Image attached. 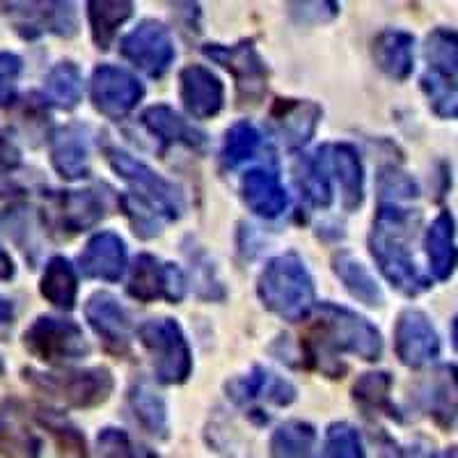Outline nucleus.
Listing matches in <instances>:
<instances>
[{"mask_svg": "<svg viewBox=\"0 0 458 458\" xmlns=\"http://www.w3.org/2000/svg\"><path fill=\"white\" fill-rule=\"evenodd\" d=\"M417 220L420 216L408 208H399L396 204H383L369 236L371 255L378 261L383 276L406 296H417L431 286V282L417 271V264L408 248L411 236L415 234L412 227Z\"/></svg>", "mask_w": 458, "mask_h": 458, "instance_id": "f257e3e1", "label": "nucleus"}, {"mask_svg": "<svg viewBox=\"0 0 458 458\" xmlns=\"http://www.w3.org/2000/svg\"><path fill=\"white\" fill-rule=\"evenodd\" d=\"M310 346L314 355L321 353V358L328 360L337 351H349L367 362H374L383 353L380 333L367 318L330 302H323L321 308H317Z\"/></svg>", "mask_w": 458, "mask_h": 458, "instance_id": "f03ea898", "label": "nucleus"}, {"mask_svg": "<svg viewBox=\"0 0 458 458\" xmlns=\"http://www.w3.org/2000/svg\"><path fill=\"white\" fill-rule=\"evenodd\" d=\"M264 305L286 321H298L314 302V282L296 255H280L268 261L259 277Z\"/></svg>", "mask_w": 458, "mask_h": 458, "instance_id": "7ed1b4c3", "label": "nucleus"}, {"mask_svg": "<svg viewBox=\"0 0 458 458\" xmlns=\"http://www.w3.org/2000/svg\"><path fill=\"white\" fill-rule=\"evenodd\" d=\"M138 335L154 360L161 383H183L191 376L193 360L179 323L172 318H149L138 328Z\"/></svg>", "mask_w": 458, "mask_h": 458, "instance_id": "20e7f679", "label": "nucleus"}, {"mask_svg": "<svg viewBox=\"0 0 458 458\" xmlns=\"http://www.w3.org/2000/svg\"><path fill=\"white\" fill-rule=\"evenodd\" d=\"M108 158L114 172L122 174L131 186L136 188L138 202H147L151 208H158V214L167 216V218H177L182 214V195H179V191L170 182L158 177L151 167H147L145 163L120 149H110Z\"/></svg>", "mask_w": 458, "mask_h": 458, "instance_id": "39448f33", "label": "nucleus"}, {"mask_svg": "<svg viewBox=\"0 0 458 458\" xmlns=\"http://www.w3.org/2000/svg\"><path fill=\"white\" fill-rule=\"evenodd\" d=\"M26 349L44 362H64L88 355L89 346L83 330L72 321L42 317L26 330Z\"/></svg>", "mask_w": 458, "mask_h": 458, "instance_id": "423d86ee", "label": "nucleus"}, {"mask_svg": "<svg viewBox=\"0 0 458 458\" xmlns=\"http://www.w3.org/2000/svg\"><path fill=\"white\" fill-rule=\"evenodd\" d=\"M26 380H32L35 386L44 387L48 394L60 396L69 406H97L108 399L113 390V378L108 369H88L72 371V374H35L26 371Z\"/></svg>", "mask_w": 458, "mask_h": 458, "instance_id": "0eeeda50", "label": "nucleus"}, {"mask_svg": "<svg viewBox=\"0 0 458 458\" xmlns=\"http://www.w3.org/2000/svg\"><path fill=\"white\" fill-rule=\"evenodd\" d=\"M5 16L19 35L35 39L44 32L72 37L79 30V19L72 3H5Z\"/></svg>", "mask_w": 458, "mask_h": 458, "instance_id": "6e6552de", "label": "nucleus"}, {"mask_svg": "<svg viewBox=\"0 0 458 458\" xmlns=\"http://www.w3.org/2000/svg\"><path fill=\"white\" fill-rule=\"evenodd\" d=\"M122 55L149 76H163L174 60V44L165 26L142 21L122 39Z\"/></svg>", "mask_w": 458, "mask_h": 458, "instance_id": "1a4fd4ad", "label": "nucleus"}, {"mask_svg": "<svg viewBox=\"0 0 458 458\" xmlns=\"http://www.w3.org/2000/svg\"><path fill=\"white\" fill-rule=\"evenodd\" d=\"M142 99L140 81L126 69L101 64L92 76V101L94 108L110 120H120L136 108Z\"/></svg>", "mask_w": 458, "mask_h": 458, "instance_id": "9d476101", "label": "nucleus"}, {"mask_svg": "<svg viewBox=\"0 0 458 458\" xmlns=\"http://www.w3.org/2000/svg\"><path fill=\"white\" fill-rule=\"evenodd\" d=\"M394 346L401 362L411 369L431 365L440 355V337L427 314L420 310H406L401 314L394 330Z\"/></svg>", "mask_w": 458, "mask_h": 458, "instance_id": "9b49d317", "label": "nucleus"}, {"mask_svg": "<svg viewBox=\"0 0 458 458\" xmlns=\"http://www.w3.org/2000/svg\"><path fill=\"white\" fill-rule=\"evenodd\" d=\"M186 280L174 264H161L157 257L140 255L131 268L129 293L142 302H151L157 298L182 301Z\"/></svg>", "mask_w": 458, "mask_h": 458, "instance_id": "f8f14e48", "label": "nucleus"}, {"mask_svg": "<svg viewBox=\"0 0 458 458\" xmlns=\"http://www.w3.org/2000/svg\"><path fill=\"white\" fill-rule=\"evenodd\" d=\"M417 403L437 427L449 428L458 415V367L440 365L417 386Z\"/></svg>", "mask_w": 458, "mask_h": 458, "instance_id": "ddd939ff", "label": "nucleus"}, {"mask_svg": "<svg viewBox=\"0 0 458 458\" xmlns=\"http://www.w3.org/2000/svg\"><path fill=\"white\" fill-rule=\"evenodd\" d=\"M207 57L223 64L225 69L234 73L236 83H239L241 94L245 99H257L266 89V64L261 63V57L257 55L252 42H241L236 47H220V44H211L204 48Z\"/></svg>", "mask_w": 458, "mask_h": 458, "instance_id": "4468645a", "label": "nucleus"}, {"mask_svg": "<svg viewBox=\"0 0 458 458\" xmlns=\"http://www.w3.org/2000/svg\"><path fill=\"white\" fill-rule=\"evenodd\" d=\"M225 99L223 83L202 64H191L182 72V101L198 120H208L220 113Z\"/></svg>", "mask_w": 458, "mask_h": 458, "instance_id": "2eb2a0df", "label": "nucleus"}, {"mask_svg": "<svg viewBox=\"0 0 458 458\" xmlns=\"http://www.w3.org/2000/svg\"><path fill=\"white\" fill-rule=\"evenodd\" d=\"M89 326L97 330L108 349L126 351L131 342V318L117 298L110 293H94L85 308Z\"/></svg>", "mask_w": 458, "mask_h": 458, "instance_id": "dca6fc26", "label": "nucleus"}, {"mask_svg": "<svg viewBox=\"0 0 458 458\" xmlns=\"http://www.w3.org/2000/svg\"><path fill=\"white\" fill-rule=\"evenodd\" d=\"M81 271L97 280L117 282L126 268V245L113 232H101L94 236L79 257Z\"/></svg>", "mask_w": 458, "mask_h": 458, "instance_id": "f3484780", "label": "nucleus"}, {"mask_svg": "<svg viewBox=\"0 0 458 458\" xmlns=\"http://www.w3.org/2000/svg\"><path fill=\"white\" fill-rule=\"evenodd\" d=\"M428 268L433 277L440 282L449 280L458 266V245H456V220L449 211H440L427 229L424 236Z\"/></svg>", "mask_w": 458, "mask_h": 458, "instance_id": "a211bd4d", "label": "nucleus"}, {"mask_svg": "<svg viewBox=\"0 0 458 458\" xmlns=\"http://www.w3.org/2000/svg\"><path fill=\"white\" fill-rule=\"evenodd\" d=\"M142 122L163 142H170V145L177 142V145H186L198 151L207 147V133L195 129L193 124H188L182 114H177L167 106H151V108H147L145 114H142Z\"/></svg>", "mask_w": 458, "mask_h": 458, "instance_id": "6ab92c4d", "label": "nucleus"}, {"mask_svg": "<svg viewBox=\"0 0 458 458\" xmlns=\"http://www.w3.org/2000/svg\"><path fill=\"white\" fill-rule=\"evenodd\" d=\"M241 191H243L245 204L264 218H277L289 204L284 188L271 172L250 170L241 182Z\"/></svg>", "mask_w": 458, "mask_h": 458, "instance_id": "aec40b11", "label": "nucleus"}, {"mask_svg": "<svg viewBox=\"0 0 458 458\" xmlns=\"http://www.w3.org/2000/svg\"><path fill=\"white\" fill-rule=\"evenodd\" d=\"M374 57L387 76L406 81L415 67V39L403 30H387L376 39Z\"/></svg>", "mask_w": 458, "mask_h": 458, "instance_id": "412c9836", "label": "nucleus"}, {"mask_svg": "<svg viewBox=\"0 0 458 458\" xmlns=\"http://www.w3.org/2000/svg\"><path fill=\"white\" fill-rule=\"evenodd\" d=\"M227 392L239 403H248V401L257 399V396H266V399L277 403V406H286V403H292L296 399V390L286 380L276 378V376L259 369V367L250 376L232 380L227 386Z\"/></svg>", "mask_w": 458, "mask_h": 458, "instance_id": "4be33fe9", "label": "nucleus"}, {"mask_svg": "<svg viewBox=\"0 0 458 458\" xmlns=\"http://www.w3.org/2000/svg\"><path fill=\"white\" fill-rule=\"evenodd\" d=\"M318 114L321 110L314 104H305V101H282L273 113L277 131L280 136L292 147L305 145L312 138L314 129H317Z\"/></svg>", "mask_w": 458, "mask_h": 458, "instance_id": "5701e85b", "label": "nucleus"}, {"mask_svg": "<svg viewBox=\"0 0 458 458\" xmlns=\"http://www.w3.org/2000/svg\"><path fill=\"white\" fill-rule=\"evenodd\" d=\"M53 165L64 179H81L88 174V142L76 126L63 129L53 140Z\"/></svg>", "mask_w": 458, "mask_h": 458, "instance_id": "b1692460", "label": "nucleus"}, {"mask_svg": "<svg viewBox=\"0 0 458 458\" xmlns=\"http://www.w3.org/2000/svg\"><path fill=\"white\" fill-rule=\"evenodd\" d=\"M273 458H321L317 431L305 422H286L273 433Z\"/></svg>", "mask_w": 458, "mask_h": 458, "instance_id": "393cba45", "label": "nucleus"}, {"mask_svg": "<svg viewBox=\"0 0 458 458\" xmlns=\"http://www.w3.org/2000/svg\"><path fill=\"white\" fill-rule=\"evenodd\" d=\"M328 161L335 174H337L339 183H342L346 208H358L360 202H362V182H365V174H362V163H360L355 149L349 145L330 147Z\"/></svg>", "mask_w": 458, "mask_h": 458, "instance_id": "a878e982", "label": "nucleus"}, {"mask_svg": "<svg viewBox=\"0 0 458 458\" xmlns=\"http://www.w3.org/2000/svg\"><path fill=\"white\" fill-rule=\"evenodd\" d=\"M76 292H79V280L73 266L64 257H53L42 277V296L55 308L72 310L76 302Z\"/></svg>", "mask_w": 458, "mask_h": 458, "instance_id": "bb28decb", "label": "nucleus"}, {"mask_svg": "<svg viewBox=\"0 0 458 458\" xmlns=\"http://www.w3.org/2000/svg\"><path fill=\"white\" fill-rule=\"evenodd\" d=\"M335 273L344 282V286L349 289L351 296L358 298L360 302H365L369 308L383 305V293H380L376 280L369 276L365 266L360 264L358 259H353L349 252H339L335 257Z\"/></svg>", "mask_w": 458, "mask_h": 458, "instance_id": "cd10ccee", "label": "nucleus"}, {"mask_svg": "<svg viewBox=\"0 0 458 458\" xmlns=\"http://www.w3.org/2000/svg\"><path fill=\"white\" fill-rule=\"evenodd\" d=\"M44 92L60 108H76L81 97H83V79H81V72L72 63L57 64V67H53L48 72L47 81H44Z\"/></svg>", "mask_w": 458, "mask_h": 458, "instance_id": "c85d7f7f", "label": "nucleus"}, {"mask_svg": "<svg viewBox=\"0 0 458 458\" xmlns=\"http://www.w3.org/2000/svg\"><path fill=\"white\" fill-rule=\"evenodd\" d=\"M129 403L133 408V415H136L138 422L151 433V436H167V415H165V403H163L161 396L151 390L149 386L140 383V386H133L129 394Z\"/></svg>", "mask_w": 458, "mask_h": 458, "instance_id": "c756f323", "label": "nucleus"}, {"mask_svg": "<svg viewBox=\"0 0 458 458\" xmlns=\"http://www.w3.org/2000/svg\"><path fill=\"white\" fill-rule=\"evenodd\" d=\"M424 57L436 73L443 76H458V32L452 28H436L427 37Z\"/></svg>", "mask_w": 458, "mask_h": 458, "instance_id": "7c9ffc66", "label": "nucleus"}, {"mask_svg": "<svg viewBox=\"0 0 458 458\" xmlns=\"http://www.w3.org/2000/svg\"><path fill=\"white\" fill-rule=\"evenodd\" d=\"M89 23H92L94 42L99 48H108L114 32L133 14L131 3H89Z\"/></svg>", "mask_w": 458, "mask_h": 458, "instance_id": "2f4dec72", "label": "nucleus"}, {"mask_svg": "<svg viewBox=\"0 0 458 458\" xmlns=\"http://www.w3.org/2000/svg\"><path fill=\"white\" fill-rule=\"evenodd\" d=\"M422 89L433 113L443 120H458V83L443 73L428 72L422 76Z\"/></svg>", "mask_w": 458, "mask_h": 458, "instance_id": "473e14b6", "label": "nucleus"}, {"mask_svg": "<svg viewBox=\"0 0 458 458\" xmlns=\"http://www.w3.org/2000/svg\"><path fill=\"white\" fill-rule=\"evenodd\" d=\"M296 179L305 198L314 207H328L333 193H330V183L326 177V165L318 158H301L296 165Z\"/></svg>", "mask_w": 458, "mask_h": 458, "instance_id": "72a5a7b5", "label": "nucleus"}, {"mask_svg": "<svg viewBox=\"0 0 458 458\" xmlns=\"http://www.w3.org/2000/svg\"><path fill=\"white\" fill-rule=\"evenodd\" d=\"M259 147V133L248 122H239L227 131L223 147V163L225 167H236L239 163L252 158V154Z\"/></svg>", "mask_w": 458, "mask_h": 458, "instance_id": "f704fd0d", "label": "nucleus"}, {"mask_svg": "<svg viewBox=\"0 0 458 458\" xmlns=\"http://www.w3.org/2000/svg\"><path fill=\"white\" fill-rule=\"evenodd\" d=\"M390 387L392 378L390 374H365L355 386V401H360L362 406L376 408V411H387L390 417H399L396 408L390 403Z\"/></svg>", "mask_w": 458, "mask_h": 458, "instance_id": "c9c22d12", "label": "nucleus"}, {"mask_svg": "<svg viewBox=\"0 0 458 458\" xmlns=\"http://www.w3.org/2000/svg\"><path fill=\"white\" fill-rule=\"evenodd\" d=\"M67 214H64V218H67V223H72L73 232H79V229H85L89 227V225H94L97 220L101 218V202L92 195V191H85V193H76V195H69L67 198Z\"/></svg>", "mask_w": 458, "mask_h": 458, "instance_id": "e433bc0d", "label": "nucleus"}, {"mask_svg": "<svg viewBox=\"0 0 458 458\" xmlns=\"http://www.w3.org/2000/svg\"><path fill=\"white\" fill-rule=\"evenodd\" d=\"M42 422L47 424L53 431V436H55L60 458H89L88 449H85V437L81 436L72 424H67L64 420H55L53 415L44 417Z\"/></svg>", "mask_w": 458, "mask_h": 458, "instance_id": "4c0bfd02", "label": "nucleus"}, {"mask_svg": "<svg viewBox=\"0 0 458 458\" xmlns=\"http://www.w3.org/2000/svg\"><path fill=\"white\" fill-rule=\"evenodd\" d=\"M330 458H365L360 436L349 424H333L328 431Z\"/></svg>", "mask_w": 458, "mask_h": 458, "instance_id": "58836bf2", "label": "nucleus"}, {"mask_svg": "<svg viewBox=\"0 0 458 458\" xmlns=\"http://www.w3.org/2000/svg\"><path fill=\"white\" fill-rule=\"evenodd\" d=\"M380 195L386 199H392V204L399 199H411L417 198V183L411 174L406 172L394 170V167H386L380 172Z\"/></svg>", "mask_w": 458, "mask_h": 458, "instance_id": "ea45409f", "label": "nucleus"}, {"mask_svg": "<svg viewBox=\"0 0 458 458\" xmlns=\"http://www.w3.org/2000/svg\"><path fill=\"white\" fill-rule=\"evenodd\" d=\"M21 76V57L14 53H0V106L10 104Z\"/></svg>", "mask_w": 458, "mask_h": 458, "instance_id": "a19ab883", "label": "nucleus"}, {"mask_svg": "<svg viewBox=\"0 0 458 458\" xmlns=\"http://www.w3.org/2000/svg\"><path fill=\"white\" fill-rule=\"evenodd\" d=\"M97 445H99L101 458H136L126 433L117 428H104L97 437Z\"/></svg>", "mask_w": 458, "mask_h": 458, "instance_id": "79ce46f5", "label": "nucleus"}, {"mask_svg": "<svg viewBox=\"0 0 458 458\" xmlns=\"http://www.w3.org/2000/svg\"><path fill=\"white\" fill-rule=\"evenodd\" d=\"M28 443H30V437L19 433L7 422H0V454H5L7 458L26 456Z\"/></svg>", "mask_w": 458, "mask_h": 458, "instance_id": "37998d69", "label": "nucleus"}, {"mask_svg": "<svg viewBox=\"0 0 458 458\" xmlns=\"http://www.w3.org/2000/svg\"><path fill=\"white\" fill-rule=\"evenodd\" d=\"M0 163H5V165H14L19 163V149L12 145L10 138L0 136Z\"/></svg>", "mask_w": 458, "mask_h": 458, "instance_id": "c03bdc74", "label": "nucleus"}, {"mask_svg": "<svg viewBox=\"0 0 458 458\" xmlns=\"http://www.w3.org/2000/svg\"><path fill=\"white\" fill-rule=\"evenodd\" d=\"M14 276V264H12L10 255L0 248V280H10Z\"/></svg>", "mask_w": 458, "mask_h": 458, "instance_id": "a18cd8bd", "label": "nucleus"}, {"mask_svg": "<svg viewBox=\"0 0 458 458\" xmlns=\"http://www.w3.org/2000/svg\"><path fill=\"white\" fill-rule=\"evenodd\" d=\"M12 321V305L5 301V298L0 296V326H5V323Z\"/></svg>", "mask_w": 458, "mask_h": 458, "instance_id": "49530a36", "label": "nucleus"}, {"mask_svg": "<svg viewBox=\"0 0 458 458\" xmlns=\"http://www.w3.org/2000/svg\"><path fill=\"white\" fill-rule=\"evenodd\" d=\"M452 342H454V349L458 351V317L454 318V326H452Z\"/></svg>", "mask_w": 458, "mask_h": 458, "instance_id": "de8ad7c7", "label": "nucleus"}, {"mask_svg": "<svg viewBox=\"0 0 458 458\" xmlns=\"http://www.w3.org/2000/svg\"><path fill=\"white\" fill-rule=\"evenodd\" d=\"M440 458H458V447H449L445 449V454Z\"/></svg>", "mask_w": 458, "mask_h": 458, "instance_id": "09e8293b", "label": "nucleus"}]
</instances>
